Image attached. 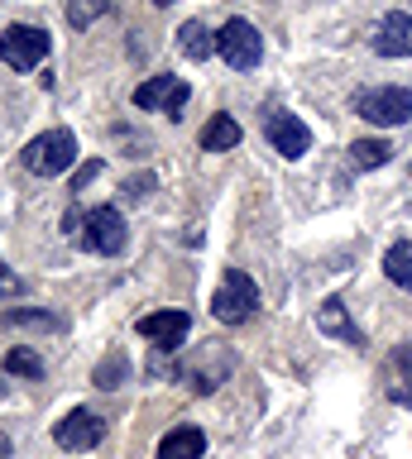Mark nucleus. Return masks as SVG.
<instances>
[{
	"mask_svg": "<svg viewBox=\"0 0 412 459\" xmlns=\"http://www.w3.org/2000/svg\"><path fill=\"white\" fill-rule=\"evenodd\" d=\"M20 158L34 178H63V172L77 163V139H73V129H48V134L24 143Z\"/></svg>",
	"mask_w": 412,
	"mask_h": 459,
	"instance_id": "obj_1",
	"label": "nucleus"
},
{
	"mask_svg": "<svg viewBox=\"0 0 412 459\" xmlns=\"http://www.w3.org/2000/svg\"><path fill=\"white\" fill-rule=\"evenodd\" d=\"M254 311H259V287H254V278L245 268H225L221 287L211 292V316L225 325H240V321H250Z\"/></svg>",
	"mask_w": 412,
	"mask_h": 459,
	"instance_id": "obj_2",
	"label": "nucleus"
},
{
	"mask_svg": "<svg viewBox=\"0 0 412 459\" xmlns=\"http://www.w3.org/2000/svg\"><path fill=\"white\" fill-rule=\"evenodd\" d=\"M48 48H53L48 34L34 24H10L5 34H0V63L15 67V72H34L48 57Z\"/></svg>",
	"mask_w": 412,
	"mask_h": 459,
	"instance_id": "obj_3",
	"label": "nucleus"
},
{
	"mask_svg": "<svg viewBox=\"0 0 412 459\" xmlns=\"http://www.w3.org/2000/svg\"><path fill=\"white\" fill-rule=\"evenodd\" d=\"M355 115L369 120V125H408L412 91L408 86H374V91L355 96Z\"/></svg>",
	"mask_w": 412,
	"mask_h": 459,
	"instance_id": "obj_4",
	"label": "nucleus"
},
{
	"mask_svg": "<svg viewBox=\"0 0 412 459\" xmlns=\"http://www.w3.org/2000/svg\"><path fill=\"white\" fill-rule=\"evenodd\" d=\"M221 57L231 63L235 72H250V67H259V57H264V39H259V29H254L250 20H231L221 29Z\"/></svg>",
	"mask_w": 412,
	"mask_h": 459,
	"instance_id": "obj_5",
	"label": "nucleus"
},
{
	"mask_svg": "<svg viewBox=\"0 0 412 459\" xmlns=\"http://www.w3.org/2000/svg\"><path fill=\"white\" fill-rule=\"evenodd\" d=\"M101 436H106V421L96 411H87V407H77V411H67L58 426H53V440L63 445V450H73V455H82V450H96L101 445Z\"/></svg>",
	"mask_w": 412,
	"mask_h": 459,
	"instance_id": "obj_6",
	"label": "nucleus"
},
{
	"mask_svg": "<svg viewBox=\"0 0 412 459\" xmlns=\"http://www.w3.org/2000/svg\"><path fill=\"white\" fill-rule=\"evenodd\" d=\"M82 249H92V254H120V249H125V221H120L116 206H101V211L87 215Z\"/></svg>",
	"mask_w": 412,
	"mask_h": 459,
	"instance_id": "obj_7",
	"label": "nucleus"
},
{
	"mask_svg": "<svg viewBox=\"0 0 412 459\" xmlns=\"http://www.w3.org/2000/svg\"><path fill=\"white\" fill-rule=\"evenodd\" d=\"M188 96H192V86L182 82V77H149V82H139L135 106L139 110H168V115H178L182 106H188Z\"/></svg>",
	"mask_w": 412,
	"mask_h": 459,
	"instance_id": "obj_8",
	"label": "nucleus"
},
{
	"mask_svg": "<svg viewBox=\"0 0 412 459\" xmlns=\"http://www.w3.org/2000/svg\"><path fill=\"white\" fill-rule=\"evenodd\" d=\"M139 335L153 340L159 350H178L182 340H188V330H192V316L188 311H153V316H139Z\"/></svg>",
	"mask_w": 412,
	"mask_h": 459,
	"instance_id": "obj_9",
	"label": "nucleus"
},
{
	"mask_svg": "<svg viewBox=\"0 0 412 459\" xmlns=\"http://www.w3.org/2000/svg\"><path fill=\"white\" fill-rule=\"evenodd\" d=\"M264 134H268V143L283 153V158H302L307 149H311V129L297 120V115H288V110H278V115H268V125H264Z\"/></svg>",
	"mask_w": 412,
	"mask_h": 459,
	"instance_id": "obj_10",
	"label": "nucleus"
},
{
	"mask_svg": "<svg viewBox=\"0 0 412 459\" xmlns=\"http://www.w3.org/2000/svg\"><path fill=\"white\" fill-rule=\"evenodd\" d=\"M374 53L379 57H412V14H403V10L383 14L374 29Z\"/></svg>",
	"mask_w": 412,
	"mask_h": 459,
	"instance_id": "obj_11",
	"label": "nucleus"
},
{
	"mask_svg": "<svg viewBox=\"0 0 412 459\" xmlns=\"http://www.w3.org/2000/svg\"><path fill=\"white\" fill-rule=\"evenodd\" d=\"M206 455V430L202 426H178L159 440V459H202Z\"/></svg>",
	"mask_w": 412,
	"mask_h": 459,
	"instance_id": "obj_12",
	"label": "nucleus"
},
{
	"mask_svg": "<svg viewBox=\"0 0 412 459\" xmlns=\"http://www.w3.org/2000/svg\"><path fill=\"white\" fill-rule=\"evenodd\" d=\"M389 397L398 407H412V344H398L389 359Z\"/></svg>",
	"mask_w": 412,
	"mask_h": 459,
	"instance_id": "obj_13",
	"label": "nucleus"
},
{
	"mask_svg": "<svg viewBox=\"0 0 412 459\" xmlns=\"http://www.w3.org/2000/svg\"><path fill=\"white\" fill-rule=\"evenodd\" d=\"M178 43H182V53L192 57V63H206L211 53H221V34H211V29L202 20H188L178 29Z\"/></svg>",
	"mask_w": 412,
	"mask_h": 459,
	"instance_id": "obj_14",
	"label": "nucleus"
},
{
	"mask_svg": "<svg viewBox=\"0 0 412 459\" xmlns=\"http://www.w3.org/2000/svg\"><path fill=\"white\" fill-rule=\"evenodd\" d=\"M317 330H321V335H346L350 344H364V335L346 321V301H340V297H331V301L317 311Z\"/></svg>",
	"mask_w": 412,
	"mask_h": 459,
	"instance_id": "obj_15",
	"label": "nucleus"
},
{
	"mask_svg": "<svg viewBox=\"0 0 412 459\" xmlns=\"http://www.w3.org/2000/svg\"><path fill=\"white\" fill-rule=\"evenodd\" d=\"M235 143H240L235 115H211L206 129H202V149H206V153H225V149H235Z\"/></svg>",
	"mask_w": 412,
	"mask_h": 459,
	"instance_id": "obj_16",
	"label": "nucleus"
},
{
	"mask_svg": "<svg viewBox=\"0 0 412 459\" xmlns=\"http://www.w3.org/2000/svg\"><path fill=\"white\" fill-rule=\"evenodd\" d=\"M383 273L389 282H398L403 292H412V239H398L389 254H383Z\"/></svg>",
	"mask_w": 412,
	"mask_h": 459,
	"instance_id": "obj_17",
	"label": "nucleus"
},
{
	"mask_svg": "<svg viewBox=\"0 0 412 459\" xmlns=\"http://www.w3.org/2000/svg\"><path fill=\"white\" fill-rule=\"evenodd\" d=\"M92 383H96V387H106V393H116L120 383H130V359H125V354L101 359V368L92 373Z\"/></svg>",
	"mask_w": 412,
	"mask_h": 459,
	"instance_id": "obj_18",
	"label": "nucleus"
},
{
	"mask_svg": "<svg viewBox=\"0 0 412 459\" xmlns=\"http://www.w3.org/2000/svg\"><path fill=\"white\" fill-rule=\"evenodd\" d=\"M389 143H383V139H360V143H355V149H350V163L355 168H360V172H369V168H383V163H389Z\"/></svg>",
	"mask_w": 412,
	"mask_h": 459,
	"instance_id": "obj_19",
	"label": "nucleus"
},
{
	"mask_svg": "<svg viewBox=\"0 0 412 459\" xmlns=\"http://www.w3.org/2000/svg\"><path fill=\"white\" fill-rule=\"evenodd\" d=\"M5 368L15 373V378H44V359L34 350H24V344H15V350L5 354Z\"/></svg>",
	"mask_w": 412,
	"mask_h": 459,
	"instance_id": "obj_20",
	"label": "nucleus"
},
{
	"mask_svg": "<svg viewBox=\"0 0 412 459\" xmlns=\"http://www.w3.org/2000/svg\"><path fill=\"white\" fill-rule=\"evenodd\" d=\"M0 321H5L10 330H15V325H34V330H58V316H53V311H30V307H10L5 316H0Z\"/></svg>",
	"mask_w": 412,
	"mask_h": 459,
	"instance_id": "obj_21",
	"label": "nucleus"
},
{
	"mask_svg": "<svg viewBox=\"0 0 412 459\" xmlns=\"http://www.w3.org/2000/svg\"><path fill=\"white\" fill-rule=\"evenodd\" d=\"M106 10H110V0H67V24L87 29L92 20H101Z\"/></svg>",
	"mask_w": 412,
	"mask_h": 459,
	"instance_id": "obj_22",
	"label": "nucleus"
},
{
	"mask_svg": "<svg viewBox=\"0 0 412 459\" xmlns=\"http://www.w3.org/2000/svg\"><path fill=\"white\" fill-rule=\"evenodd\" d=\"M149 192H153V172H139V178H130V182L120 186V196H125V201H145Z\"/></svg>",
	"mask_w": 412,
	"mask_h": 459,
	"instance_id": "obj_23",
	"label": "nucleus"
},
{
	"mask_svg": "<svg viewBox=\"0 0 412 459\" xmlns=\"http://www.w3.org/2000/svg\"><path fill=\"white\" fill-rule=\"evenodd\" d=\"M96 172H101V158H92V163L77 172V182H73V186H77V192H82V186H92V178H96Z\"/></svg>",
	"mask_w": 412,
	"mask_h": 459,
	"instance_id": "obj_24",
	"label": "nucleus"
},
{
	"mask_svg": "<svg viewBox=\"0 0 412 459\" xmlns=\"http://www.w3.org/2000/svg\"><path fill=\"white\" fill-rule=\"evenodd\" d=\"M0 292H24V278H15V273H0Z\"/></svg>",
	"mask_w": 412,
	"mask_h": 459,
	"instance_id": "obj_25",
	"label": "nucleus"
},
{
	"mask_svg": "<svg viewBox=\"0 0 412 459\" xmlns=\"http://www.w3.org/2000/svg\"><path fill=\"white\" fill-rule=\"evenodd\" d=\"M0 459H10V440L5 436H0Z\"/></svg>",
	"mask_w": 412,
	"mask_h": 459,
	"instance_id": "obj_26",
	"label": "nucleus"
},
{
	"mask_svg": "<svg viewBox=\"0 0 412 459\" xmlns=\"http://www.w3.org/2000/svg\"><path fill=\"white\" fill-rule=\"evenodd\" d=\"M159 5H173V0H159Z\"/></svg>",
	"mask_w": 412,
	"mask_h": 459,
	"instance_id": "obj_27",
	"label": "nucleus"
},
{
	"mask_svg": "<svg viewBox=\"0 0 412 459\" xmlns=\"http://www.w3.org/2000/svg\"><path fill=\"white\" fill-rule=\"evenodd\" d=\"M0 393H5V383H0Z\"/></svg>",
	"mask_w": 412,
	"mask_h": 459,
	"instance_id": "obj_28",
	"label": "nucleus"
}]
</instances>
